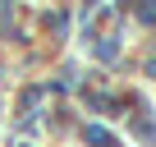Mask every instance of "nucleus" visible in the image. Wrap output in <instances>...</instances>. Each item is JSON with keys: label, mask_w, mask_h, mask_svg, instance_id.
<instances>
[{"label": "nucleus", "mask_w": 156, "mask_h": 147, "mask_svg": "<svg viewBox=\"0 0 156 147\" xmlns=\"http://www.w3.org/2000/svg\"><path fill=\"white\" fill-rule=\"evenodd\" d=\"M87 138H92V142H97V147H110V133H106V129H97V124H92V129H87Z\"/></svg>", "instance_id": "nucleus-1"}]
</instances>
